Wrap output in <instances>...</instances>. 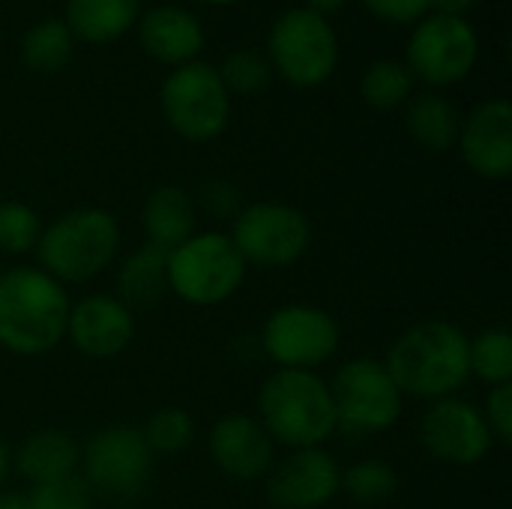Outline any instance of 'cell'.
Here are the masks:
<instances>
[{"label": "cell", "mask_w": 512, "mask_h": 509, "mask_svg": "<svg viewBox=\"0 0 512 509\" xmlns=\"http://www.w3.org/2000/svg\"><path fill=\"white\" fill-rule=\"evenodd\" d=\"M384 366L405 399L438 402L459 396L471 381L468 333L453 321H420L390 345Z\"/></svg>", "instance_id": "1"}, {"label": "cell", "mask_w": 512, "mask_h": 509, "mask_svg": "<svg viewBox=\"0 0 512 509\" xmlns=\"http://www.w3.org/2000/svg\"><path fill=\"white\" fill-rule=\"evenodd\" d=\"M69 294L33 264L0 273V348L15 357H42L66 339Z\"/></svg>", "instance_id": "2"}, {"label": "cell", "mask_w": 512, "mask_h": 509, "mask_svg": "<svg viewBox=\"0 0 512 509\" xmlns=\"http://www.w3.org/2000/svg\"><path fill=\"white\" fill-rule=\"evenodd\" d=\"M258 423L276 447H324L339 432L327 378L318 372L273 369L258 390Z\"/></svg>", "instance_id": "3"}, {"label": "cell", "mask_w": 512, "mask_h": 509, "mask_svg": "<svg viewBox=\"0 0 512 509\" xmlns=\"http://www.w3.org/2000/svg\"><path fill=\"white\" fill-rule=\"evenodd\" d=\"M120 252V225L102 207H75L42 225L33 249L36 267L60 285H84L102 276Z\"/></svg>", "instance_id": "4"}, {"label": "cell", "mask_w": 512, "mask_h": 509, "mask_svg": "<svg viewBox=\"0 0 512 509\" xmlns=\"http://www.w3.org/2000/svg\"><path fill=\"white\" fill-rule=\"evenodd\" d=\"M246 261L228 231H195L168 249V294L186 306L210 309L231 300L246 282Z\"/></svg>", "instance_id": "5"}, {"label": "cell", "mask_w": 512, "mask_h": 509, "mask_svg": "<svg viewBox=\"0 0 512 509\" xmlns=\"http://www.w3.org/2000/svg\"><path fill=\"white\" fill-rule=\"evenodd\" d=\"M327 384L339 432L372 438L390 432L402 420L405 396L387 372L384 360L354 357L342 363Z\"/></svg>", "instance_id": "6"}, {"label": "cell", "mask_w": 512, "mask_h": 509, "mask_svg": "<svg viewBox=\"0 0 512 509\" xmlns=\"http://www.w3.org/2000/svg\"><path fill=\"white\" fill-rule=\"evenodd\" d=\"M246 267L285 270L297 264L312 246V222L303 210L285 201L246 204L228 231Z\"/></svg>", "instance_id": "7"}, {"label": "cell", "mask_w": 512, "mask_h": 509, "mask_svg": "<svg viewBox=\"0 0 512 509\" xmlns=\"http://www.w3.org/2000/svg\"><path fill=\"white\" fill-rule=\"evenodd\" d=\"M339 345V321L312 303H285L273 309L258 333V348L276 369L318 372L336 357Z\"/></svg>", "instance_id": "8"}, {"label": "cell", "mask_w": 512, "mask_h": 509, "mask_svg": "<svg viewBox=\"0 0 512 509\" xmlns=\"http://www.w3.org/2000/svg\"><path fill=\"white\" fill-rule=\"evenodd\" d=\"M153 459L138 426H105L81 447L78 477L96 495L135 498L153 474Z\"/></svg>", "instance_id": "9"}, {"label": "cell", "mask_w": 512, "mask_h": 509, "mask_svg": "<svg viewBox=\"0 0 512 509\" xmlns=\"http://www.w3.org/2000/svg\"><path fill=\"white\" fill-rule=\"evenodd\" d=\"M162 111L186 141H210L228 126V90L216 69L204 63L177 66L162 87Z\"/></svg>", "instance_id": "10"}, {"label": "cell", "mask_w": 512, "mask_h": 509, "mask_svg": "<svg viewBox=\"0 0 512 509\" xmlns=\"http://www.w3.org/2000/svg\"><path fill=\"white\" fill-rule=\"evenodd\" d=\"M417 438L435 462L453 468H474L495 447V438L486 426L480 405L462 396L429 402V408L420 417Z\"/></svg>", "instance_id": "11"}, {"label": "cell", "mask_w": 512, "mask_h": 509, "mask_svg": "<svg viewBox=\"0 0 512 509\" xmlns=\"http://www.w3.org/2000/svg\"><path fill=\"white\" fill-rule=\"evenodd\" d=\"M270 54L276 69L297 87H315L330 78L336 66V33L324 15L312 9L285 12L270 33Z\"/></svg>", "instance_id": "12"}, {"label": "cell", "mask_w": 512, "mask_h": 509, "mask_svg": "<svg viewBox=\"0 0 512 509\" xmlns=\"http://www.w3.org/2000/svg\"><path fill=\"white\" fill-rule=\"evenodd\" d=\"M273 509H324L342 492V465L324 447L288 450L264 477Z\"/></svg>", "instance_id": "13"}, {"label": "cell", "mask_w": 512, "mask_h": 509, "mask_svg": "<svg viewBox=\"0 0 512 509\" xmlns=\"http://www.w3.org/2000/svg\"><path fill=\"white\" fill-rule=\"evenodd\" d=\"M477 60V33L465 18L456 15H432L426 18L411 45L408 63L429 84H453L471 72Z\"/></svg>", "instance_id": "14"}, {"label": "cell", "mask_w": 512, "mask_h": 509, "mask_svg": "<svg viewBox=\"0 0 512 509\" xmlns=\"http://www.w3.org/2000/svg\"><path fill=\"white\" fill-rule=\"evenodd\" d=\"M135 339V312L114 294H87L69 306L66 339L87 360H114Z\"/></svg>", "instance_id": "15"}, {"label": "cell", "mask_w": 512, "mask_h": 509, "mask_svg": "<svg viewBox=\"0 0 512 509\" xmlns=\"http://www.w3.org/2000/svg\"><path fill=\"white\" fill-rule=\"evenodd\" d=\"M207 453L219 474L234 483H258L276 465V444L249 414H225L207 435Z\"/></svg>", "instance_id": "16"}, {"label": "cell", "mask_w": 512, "mask_h": 509, "mask_svg": "<svg viewBox=\"0 0 512 509\" xmlns=\"http://www.w3.org/2000/svg\"><path fill=\"white\" fill-rule=\"evenodd\" d=\"M465 162L486 180H504L512 171V105L507 99L483 102L459 129Z\"/></svg>", "instance_id": "17"}, {"label": "cell", "mask_w": 512, "mask_h": 509, "mask_svg": "<svg viewBox=\"0 0 512 509\" xmlns=\"http://www.w3.org/2000/svg\"><path fill=\"white\" fill-rule=\"evenodd\" d=\"M81 465V444L63 429H39L21 441L12 453V471L33 486L69 480L78 474Z\"/></svg>", "instance_id": "18"}, {"label": "cell", "mask_w": 512, "mask_h": 509, "mask_svg": "<svg viewBox=\"0 0 512 509\" xmlns=\"http://www.w3.org/2000/svg\"><path fill=\"white\" fill-rule=\"evenodd\" d=\"M168 294V249L141 243L117 264L114 297H120L135 315L159 306Z\"/></svg>", "instance_id": "19"}, {"label": "cell", "mask_w": 512, "mask_h": 509, "mask_svg": "<svg viewBox=\"0 0 512 509\" xmlns=\"http://www.w3.org/2000/svg\"><path fill=\"white\" fill-rule=\"evenodd\" d=\"M198 201L180 186H159L147 195L141 207V228L147 243L159 249H174L198 228Z\"/></svg>", "instance_id": "20"}, {"label": "cell", "mask_w": 512, "mask_h": 509, "mask_svg": "<svg viewBox=\"0 0 512 509\" xmlns=\"http://www.w3.org/2000/svg\"><path fill=\"white\" fill-rule=\"evenodd\" d=\"M144 48L162 63H189L201 51V24L177 6L150 9L141 21Z\"/></svg>", "instance_id": "21"}, {"label": "cell", "mask_w": 512, "mask_h": 509, "mask_svg": "<svg viewBox=\"0 0 512 509\" xmlns=\"http://www.w3.org/2000/svg\"><path fill=\"white\" fill-rule=\"evenodd\" d=\"M138 15V0H69V33L87 42H108L129 30Z\"/></svg>", "instance_id": "22"}, {"label": "cell", "mask_w": 512, "mask_h": 509, "mask_svg": "<svg viewBox=\"0 0 512 509\" xmlns=\"http://www.w3.org/2000/svg\"><path fill=\"white\" fill-rule=\"evenodd\" d=\"M459 129H462V120L444 96L426 93V96H417L408 108V132L426 150H435V153L450 150L459 141Z\"/></svg>", "instance_id": "23"}, {"label": "cell", "mask_w": 512, "mask_h": 509, "mask_svg": "<svg viewBox=\"0 0 512 509\" xmlns=\"http://www.w3.org/2000/svg\"><path fill=\"white\" fill-rule=\"evenodd\" d=\"M468 369L471 378L486 387L512 384V336L507 327H489L468 336Z\"/></svg>", "instance_id": "24"}, {"label": "cell", "mask_w": 512, "mask_h": 509, "mask_svg": "<svg viewBox=\"0 0 512 509\" xmlns=\"http://www.w3.org/2000/svg\"><path fill=\"white\" fill-rule=\"evenodd\" d=\"M342 492L363 507H378L399 492V471L384 459H360L342 471Z\"/></svg>", "instance_id": "25"}, {"label": "cell", "mask_w": 512, "mask_h": 509, "mask_svg": "<svg viewBox=\"0 0 512 509\" xmlns=\"http://www.w3.org/2000/svg\"><path fill=\"white\" fill-rule=\"evenodd\" d=\"M141 435L153 456H180L195 444V420L186 408L165 405L150 414V420L141 426Z\"/></svg>", "instance_id": "26"}, {"label": "cell", "mask_w": 512, "mask_h": 509, "mask_svg": "<svg viewBox=\"0 0 512 509\" xmlns=\"http://www.w3.org/2000/svg\"><path fill=\"white\" fill-rule=\"evenodd\" d=\"M411 87H414V72L396 60H378L363 75V99L378 111H390L402 105L411 96Z\"/></svg>", "instance_id": "27"}, {"label": "cell", "mask_w": 512, "mask_h": 509, "mask_svg": "<svg viewBox=\"0 0 512 509\" xmlns=\"http://www.w3.org/2000/svg\"><path fill=\"white\" fill-rule=\"evenodd\" d=\"M72 54V33L60 21L36 24L24 39V60L36 72H57Z\"/></svg>", "instance_id": "28"}, {"label": "cell", "mask_w": 512, "mask_h": 509, "mask_svg": "<svg viewBox=\"0 0 512 509\" xmlns=\"http://www.w3.org/2000/svg\"><path fill=\"white\" fill-rule=\"evenodd\" d=\"M42 219L24 201H0V255L21 258L39 243Z\"/></svg>", "instance_id": "29"}, {"label": "cell", "mask_w": 512, "mask_h": 509, "mask_svg": "<svg viewBox=\"0 0 512 509\" xmlns=\"http://www.w3.org/2000/svg\"><path fill=\"white\" fill-rule=\"evenodd\" d=\"M219 78L225 90L255 96L270 84V63L258 51H234L222 60Z\"/></svg>", "instance_id": "30"}, {"label": "cell", "mask_w": 512, "mask_h": 509, "mask_svg": "<svg viewBox=\"0 0 512 509\" xmlns=\"http://www.w3.org/2000/svg\"><path fill=\"white\" fill-rule=\"evenodd\" d=\"M27 509H93V492L75 474L69 480L33 486L27 492Z\"/></svg>", "instance_id": "31"}, {"label": "cell", "mask_w": 512, "mask_h": 509, "mask_svg": "<svg viewBox=\"0 0 512 509\" xmlns=\"http://www.w3.org/2000/svg\"><path fill=\"white\" fill-rule=\"evenodd\" d=\"M483 417L486 426L495 438V444H512V384H501V387H489V396L483 402Z\"/></svg>", "instance_id": "32"}, {"label": "cell", "mask_w": 512, "mask_h": 509, "mask_svg": "<svg viewBox=\"0 0 512 509\" xmlns=\"http://www.w3.org/2000/svg\"><path fill=\"white\" fill-rule=\"evenodd\" d=\"M201 207L216 219H234L243 210L240 192L228 180H207L204 189H201Z\"/></svg>", "instance_id": "33"}, {"label": "cell", "mask_w": 512, "mask_h": 509, "mask_svg": "<svg viewBox=\"0 0 512 509\" xmlns=\"http://www.w3.org/2000/svg\"><path fill=\"white\" fill-rule=\"evenodd\" d=\"M366 6L384 21H414L432 9V0H366Z\"/></svg>", "instance_id": "34"}, {"label": "cell", "mask_w": 512, "mask_h": 509, "mask_svg": "<svg viewBox=\"0 0 512 509\" xmlns=\"http://www.w3.org/2000/svg\"><path fill=\"white\" fill-rule=\"evenodd\" d=\"M471 6L474 0H432V9H438V15H456V18H462V12Z\"/></svg>", "instance_id": "35"}, {"label": "cell", "mask_w": 512, "mask_h": 509, "mask_svg": "<svg viewBox=\"0 0 512 509\" xmlns=\"http://www.w3.org/2000/svg\"><path fill=\"white\" fill-rule=\"evenodd\" d=\"M0 509H27V495L21 492H0Z\"/></svg>", "instance_id": "36"}, {"label": "cell", "mask_w": 512, "mask_h": 509, "mask_svg": "<svg viewBox=\"0 0 512 509\" xmlns=\"http://www.w3.org/2000/svg\"><path fill=\"white\" fill-rule=\"evenodd\" d=\"M9 474H12V453H9V447L0 441V492H3V486H6V480H9Z\"/></svg>", "instance_id": "37"}, {"label": "cell", "mask_w": 512, "mask_h": 509, "mask_svg": "<svg viewBox=\"0 0 512 509\" xmlns=\"http://www.w3.org/2000/svg\"><path fill=\"white\" fill-rule=\"evenodd\" d=\"M345 0H309V6H312V12H336L339 6H342Z\"/></svg>", "instance_id": "38"}, {"label": "cell", "mask_w": 512, "mask_h": 509, "mask_svg": "<svg viewBox=\"0 0 512 509\" xmlns=\"http://www.w3.org/2000/svg\"><path fill=\"white\" fill-rule=\"evenodd\" d=\"M207 3H231V0H207Z\"/></svg>", "instance_id": "39"}, {"label": "cell", "mask_w": 512, "mask_h": 509, "mask_svg": "<svg viewBox=\"0 0 512 509\" xmlns=\"http://www.w3.org/2000/svg\"><path fill=\"white\" fill-rule=\"evenodd\" d=\"M0 273H3V270H0Z\"/></svg>", "instance_id": "40"}]
</instances>
